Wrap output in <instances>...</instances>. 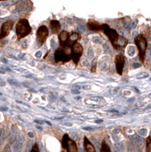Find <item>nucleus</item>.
<instances>
[{
    "mask_svg": "<svg viewBox=\"0 0 151 152\" xmlns=\"http://www.w3.org/2000/svg\"><path fill=\"white\" fill-rule=\"evenodd\" d=\"M16 34L18 39L21 40L24 37L28 36L31 32V28L30 26L29 21L27 19H21L16 24Z\"/></svg>",
    "mask_w": 151,
    "mask_h": 152,
    "instance_id": "1",
    "label": "nucleus"
},
{
    "mask_svg": "<svg viewBox=\"0 0 151 152\" xmlns=\"http://www.w3.org/2000/svg\"><path fill=\"white\" fill-rule=\"evenodd\" d=\"M135 44L138 49V54H139V59L142 62H144L145 53H146L147 47V39L143 35H138L134 39Z\"/></svg>",
    "mask_w": 151,
    "mask_h": 152,
    "instance_id": "2",
    "label": "nucleus"
},
{
    "mask_svg": "<svg viewBox=\"0 0 151 152\" xmlns=\"http://www.w3.org/2000/svg\"><path fill=\"white\" fill-rule=\"evenodd\" d=\"M102 31L104 32L105 34L107 35L111 43H112L114 48L117 50V41H118L119 36L116 32V31L111 29L107 24H102Z\"/></svg>",
    "mask_w": 151,
    "mask_h": 152,
    "instance_id": "3",
    "label": "nucleus"
},
{
    "mask_svg": "<svg viewBox=\"0 0 151 152\" xmlns=\"http://www.w3.org/2000/svg\"><path fill=\"white\" fill-rule=\"evenodd\" d=\"M48 35L49 31L47 27L43 25L38 28L37 32H36V40L40 47L46 42L47 37H48Z\"/></svg>",
    "mask_w": 151,
    "mask_h": 152,
    "instance_id": "4",
    "label": "nucleus"
},
{
    "mask_svg": "<svg viewBox=\"0 0 151 152\" xmlns=\"http://www.w3.org/2000/svg\"><path fill=\"white\" fill-rule=\"evenodd\" d=\"M71 51V59L74 61V62L76 65L78 63L80 58L81 56V54L83 53V47L79 43H75L73 45Z\"/></svg>",
    "mask_w": 151,
    "mask_h": 152,
    "instance_id": "5",
    "label": "nucleus"
},
{
    "mask_svg": "<svg viewBox=\"0 0 151 152\" xmlns=\"http://www.w3.org/2000/svg\"><path fill=\"white\" fill-rule=\"evenodd\" d=\"M13 24H14V22L12 20H9V21H5L2 24V28H1V32H0V39H2V38L8 36V34H9V32L12 30V27H13Z\"/></svg>",
    "mask_w": 151,
    "mask_h": 152,
    "instance_id": "6",
    "label": "nucleus"
},
{
    "mask_svg": "<svg viewBox=\"0 0 151 152\" xmlns=\"http://www.w3.org/2000/svg\"><path fill=\"white\" fill-rule=\"evenodd\" d=\"M125 58L122 54L117 55L115 57V69L119 75H122L123 72L124 66H125Z\"/></svg>",
    "mask_w": 151,
    "mask_h": 152,
    "instance_id": "7",
    "label": "nucleus"
},
{
    "mask_svg": "<svg viewBox=\"0 0 151 152\" xmlns=\"http://www.w3.org/2000/svg\"><path fill=\"white\" fill-rule=\"evenodd\" d=\"M70 59L71 57L68 56L67 55H65L62 47L57 49L55 53V59L57 62H67L70 60Z\"/></svg>",
    "mask_w": 151,
    "mask_h": 152,
    "instance_id": "8",
    "label": "nucleus"
},
{
    "mask_svg": "<svg viewBox=\"0 0 151 152\" xmlns=\"http://www.w3.org/2000/svg\"><path fill=\"white\" fill-rule=\"evenodd\" d=\"M58 40H59V43H60L61 47H64V46H67L69 44V35L67 31H62L58 36ZM69 46V45H68Z\"/></svg>",
    "mask_w": 151,
    "mask_h": 152,
    "instance_id": "9",
    "label": "nucleus"
},
{
    "mask_svg": "<svg viewBox=\"0 0 151 152\" xmlns=\"http://www.w3.org/2000/svg\"><path fill=\"white\" fill-rule=\"evenodd\" d=\"M88 27L89 28L90 31H95V32H98V31H102V25L100 24L97 21H93V20H90L88 23Z\"/></svg>",
    "mask_w": 151,
    "mask_h": 152,
    "instance_id": "10",
    "label": "nucleus"
},
{
    "mask_svg": "<svg viewBox=\"0 0 151 152\" xmlns=\"http://www.w3.org/2000/svg\"><path fill=\"white\" fill-rule=\"evenodd\" d=\"M23 145V137L21 135H18L16 139L15 140L14 143V151L15 152H20L21 150V148H22Z\"/></svg>",
    "mask_w": 151,
    "mask_h": 152,
    "instance_id": "11",
    "label": "nucleus"
},
{
    "mask_svg": "<svg viewBox=\"0 0 151 152\" xmlns=\"http://www.w3.org/2000/svg\"><path fill=\"white\" fill-rule=\"evenodd\" d=\"M50 28H51L52 33L54 34H58V31H60L61 25H60V23H59V21H55V20L51 21H50Z\"/></svg>",
    "mask_w": 151,
    "mask_h": 152,
    "instance_id": "12",
    "label": "nucleus"
},
{
    "mask_svg": "<svg viewBox=\"0 0 151 152\" xmlns=\"http://www.w3.org/2000/svg\"><path fill=\"white\" fill-rule=\"evenodd\" d=\"M65 149L67 150V152H78L75 142L71 139H69V138L67 142V146Z\"/></svg>",
    "mask_w": 151,
    "mask_h": 152,
    "instance_id": "13",
    "label": "nucleus"
},
{
    "mask_svg": "<svg viewBox=\"0 0 151 152\" xmlns=\"http://www.w3.org/2000/svg\"><path fill=\"white\" fill-rule=\"evenodd\" d=\"M84 148L86 150V152H96V150H95L93 145L90 143V142H89L88 138L85 137L84 138Z\"/></svg>",
    "mask_w": 151,
    "mask_h": 152,
    "instance_id": "14",
    "label": "nucleus"
},
{
    "mask_svg": "<svg viewBox=\"0 0 151 152\" xmlns=\"http://www.w3.org/2000/svg\"><path fill=\"white\" fill-rule=\"evenodd\" d=\"M146 142V152H151V136H149L147 138Z\"/></svg>",
    "mask_w": 151,
    "mask_h": 152,
    "instance_id": "15",
    "label": "nucleus"
},
{
    "mask_svg": "<svg viewBox=\"0 0 151 152\" xmlns=\"http://www.w3.org/2000/svg\"><path fill=\"white\" fill-rule=\"evenodd\" d=\"M100 152H111L110 148H109V146L106 144V142H103V144H102V147H101V150H100Z\"/></svg>",
    "mask_w": 151,
    "mask_h": 152,
    "instance_id": "16",
    "label": "nucleus"
},
{
    "mask_svg": "<svg viewBox=\"0 0 151 152\" xmlns=\"http://www.w3.org/2000/svg\"><path fill=\"white\" fill-rule=\"evenodd\" d=\"M8 82H9L11 85H14V86H18V87L19 86L18 82L16 80L12 79V78H9V79H8Z\"/></svg>",
    "mask_w": 151,
    "mask_h": 152,
    "instance_id": "17",
    "label": "nucleus"
},
{
    "mask_svg": "<svg viewBox=\"0 0 151 152\" xmlns=\"http://www.w3.org/2000/svg\"><path fill=\"white\" fill-rule=\"evenodd\" d=\"M88 56H89V58H92V57L93 56V50H92V49H91V47H90V48L88 49Z\"/></svg>",
    "mask_w": 151,
    "mask_h": 152,
    "instance_id": "18",
    "label": "nucleus"
},
{
    "mask_svg": "<svg viewBox=\"0 0 151 152\" xmlns=\"http://www.w3.org/2000/svg\"><path fill=\"white\" fill-rule=\"evenodd\" d=\"M31 152H40L39 151V148H38V146L36 144H35L34 146L33 147L32 150H31Z\"/></svg>",
    "mask_w": 151,
    "mask_h": 152,
    "instance_id": "19",
    "label": "nucleus"
},
{
    "mask_svg": "<svg viewBox=\"0 0 151 152\" xmlns=\"http://www.w3.org/2000/svg\"><path fill=\"white\" fill-rule=\"evenodd\" d=\"M95 61H96V59H93V63H92V69H91V72H96V64L94 65Z\"/></svg>",
    "mask_w": 151,
    "mask_h": 152,
    "instance_id": "20",
    "label": "nucleus"
},
{
    "mask_svg": "<svg viewBox=\"0 0 151 152\" xmlns=\"http://www.w3.org/2000/svg\"><path fill=\"white\" fill-rule=\"evenodd\" d=\"M93 41H94V43H101V42H102V40H100V39L99 37L93 38Z\"/></svg>",
    "mask_w": 151,
    "mask_h": 152,
    "instance_id": "21",
    "label": "nucleus"
},
{
    "mask_svg": "<svg viewBox=\"0 0 151 152\" xmlns=\"http://www.w3.org/2000/svg\"><path fill=\"white\" fill-rule=\"evenodd\" d=\"M147 77H148L147 74L144 75H137V78H138V79H142V78H147Z\"/></svg>",
    "mask_w": 151,
    "mask_h": 152,
    "instance_id": "22",
    "label": "nucleus"
},
{
    "mask_svg": "<svg viewBox=\"0 0 151 152\" xmlns=\"http://www.w3.org/2000/svg\"><path fill=\"white\" fill-rule=\"evenodd\" d=\"M83 88L86 90V89H90V86H83Z\"/></svg>",
    "mask_w": 151,
    "mask_h": 152,
    "instance_id": "23",
    "label": "nucleus"
},
{
    "mask_svg": "<svg viewBox=\"0 0 151 152\" xmlns=\"http://www.w3.org/2000/svg\"><path fill=\"white\" fill-rule=\"evenodd\" d=\"M72 93H74V94H79L80 91H72Z\"/></svg>",
    "mask_w": 151,
    "mask_h": 152,
    "instance_id": "24",
    "label": "nucleus"
},
{
    "mask_svg": "<svg viewBox=\"0 0 151 152\" xmlns=\"http://www.w3.org/2000/svg\"><path fill=\"white\" fill-rule=\"evenodd\" d=\"M2 62H5V63H7V61H5V59H3V58H2Z\"/></svg>",
    "mask_w": 151,
    "mask_h": 152,
    "instance_id": "25",
    "label": "nucleus"
},
{
    "mask_svg": "<svg viewBox=\"0 0 151 152\" xmlns=\"http://www.w3.org/2000/svg\"></svg>",
    "mask_w": 151,
    "mask_h": 152,
    "instance_id": "26",
    "label": "nucleus"
},
{
    "mask_svg": "<svg viewBox=\"0 0 151 152\" xmlns=\"http://www.w3.org/2000/svg\"><path fill=\"white\" fill-rule=\"evenodd\" d=\"M66 152H67V151H66Z\"/></svg>",
    "mask_w": 151,
    "mask_h": 152,
    "instance_id": "27",
    "label": "nucleus"
}]
</instances>
